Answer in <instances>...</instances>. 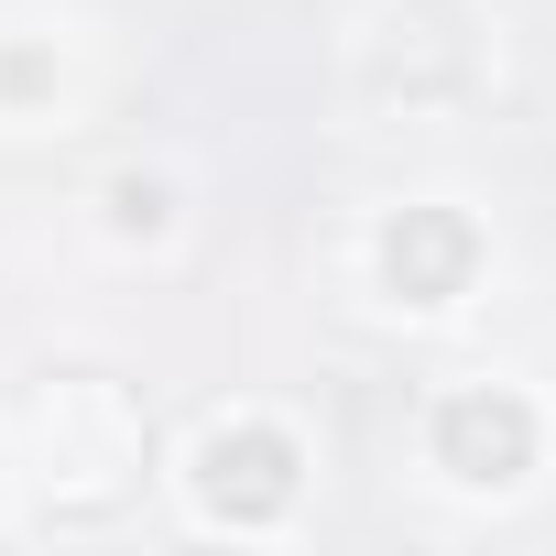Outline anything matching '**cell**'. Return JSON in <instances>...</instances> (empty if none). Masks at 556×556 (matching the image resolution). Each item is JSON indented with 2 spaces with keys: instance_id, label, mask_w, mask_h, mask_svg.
<instances>
[{
  "instance_id": "6da1fadb",
  "label": "cell",
  "mask_w": 556,
  "mask_h": 556,
  "mask_svg": "<svg viewBox=\"0 0 556 556\" xmlns=\"http://www.w3.org/2000/svg\"><path fill=\"white\" fill-rule=\"evenodd\" d=\"M426 469L458 491H523L545 469V404L523 382H458L426 415Z\"/></svg>"
},
{
  "instance_id": "7a4b0ae2",
  "label": "cell",
  "mask_w": 556,
  "mask_h": 556,
  "mask_svg": "<svg viewBox=\"0 0 556 556\" xmlns=\"http://www.w3.org/2000/svg\"><path fill=\"white\" fill-rule=\"evenodd\" d=\"M186 491H197L207 523H229V534H273V523L295 513V491H306V447H295V426H273V415H229V426L197 437Z\"/></svg>"
},
{
  "instance_id": "3957f363",
  "label": "cell",
  "mask_w": 556,
  "mask_h": 556,
  "mask_svg": "<svg viewBox=\"0 0 556 556\" xmlns=\"http://www.w3.org/2000/svg\"><path fill=\"white\" fill-rule=\"evenodd\" d=\"M371 273H382V295L415 306V317H447L469 285H480V218L426 197V207H393L382 240H371Z\"/></svg>"
},
{
  "instance_id": "277c9868",
  "label": "cell",
  "mask_w": 556,
  "mask_h": 556,
  "mask_svg": "<svg viewBox=\"0 0 556 556\" xmlns=\"http://www.w3.org/2000/svg\"><path fill=\"white\" fill-rule=\"evenodd\" d=\"M110 229L121 240H164L175 229V186L164 175H110Z\"/></svg>"
}]
</instances>
